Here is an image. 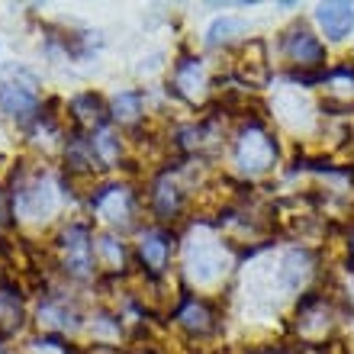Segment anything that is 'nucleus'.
Masks as SVG:
<instances>
[{"label":"nucleus","mask_w":354,"mask_h":354,"mask_svg":"<svg viewBox=\"0 0 354 354\" xmlns=\"http://www.w3.org/2000/svg\"><path fill=\"white\" fill-rule=\"evenodd\" d=\"M0 110L13 116V120L26 122L36 116L39 110V81L36 75H29L26 68H13L7 81L0 84Z\"/></svg>","instance_id":"obj_1"},{"label":"nucleus","mask_w":354,"mask_h":354,"mask_svg":"<svg viewBox=\"0 0 354 354\" xmlns=\"http://www.w3.org/2000/svg\"><path fill=\"white\" fill-rule=\"evenodd\" d=\"M13 209L23 219H48L58 209V187L48 177H29L13 194Z\"/></svg>","instance_id":"obj_2"},{"label":"nucleus","mask_w":354,"mask_h":354,"mask_svg":"<svg viewBox=\"0 0 354 354\" xmlns=\"http://www.w3.org/2000/svg\"><path fill=\"white\" fill-rule=\"evenodd\" d=\"M187 274L194 283L206 287V283H216V280L225 274V254L219 248L216 239L209 235H200L187 245Z\"/></svg>","instance_id":"obj_3"},{"label":"nucleus","mask_w":354,"mask_h":354,"mask_svg":"<svg viewBox=\"0 0 354 354\" xmlns=\"http://www.w3.org/2000/svg\"><path fill=\"white\" fill-rule=\"evenodd\" d=\"M274 142L264 136L261 129H245L242 139H239V149H235V161L242 165L245 174H261L274 165Z\"/></svg>","instance_id":"obj_4"},{"label":"nucleus","mask_w":354,"mask_h":354,"mask_svg":"<svg viewBox=\"0 0 354 354\" xmlns=\"http://www.w3.org/2000/svg\"><path fill=\"white\" fill-rule=\"evenodd\" d=\"M62 252H65V270H71L75 277H87L93 264V248H91V235L84 225H71L62 235Z\"/></svg>","instance_id":"obj_5"},{"label":"nucleus","mask_w":354,"mask_h":354,"mask_svg":"<svg viewBox=\"0 0 354 354\" xmlns=\"http://www.w3.org/2000/svg\"><path fill=\"white\" fill-rule=\"evenodd\" d=\"M283 52H287L293 62L299 65H322L326 62V48L313 32L306 29H293L287 39H283Z\"/></svg>","instance_id":"obj_6"},{"label":"nucleus","mask_w":354,"mask_h":354,"mask_svg":"<svg viewBox=\"0 0 354 354\" xmlns=\"http://www.w3.org/2000/svg\"><path fill=\"white\" fill-rule=\"evenodd\" d=\"M316 19L328 39H345L354 29V7L351 3H322L316 10Z\"/></svg>","instance_id":"obj_7"},{"label":"nucleus","mask_w":354,"mask_h":354,"mask_svg":"<svg viewBox=\"0 0 354 354\" xmlns=\"http://www.w3.org/2000/svg\"><path fill=\"white\" fill-rule=\"evenodd\" d=\"M93 206L100 209V216H106L110 223H129V213H132V203H129V194L120 190V187H113V190H103Z\"/></svg>","instance_id":"obj_8"},{"label":"nucleus","mask_w":354,"mask_h":354,"mask_svg":"<svg viewBox=\"0 0 354 354\" xmlns=\"http://www.w3.org/2000/svg\"><path fill=\"white\" fill-rule=\"evenodd\" d=\"M168 239L161 232H145L142 235V245H139V254H142V261L149 264V270H155L158 274L165 264H168Z\"/></svg>","instance_id":"obj_9"},{"label":"nucleus","mask_w":354,"mask_h":354,"mask_svg":"<svg viewBox=\"0 0 354 354\" xmlns=\"http://www.w3.org/2000/svg\"><path fill=\"white\" fill-rule=\"evenodd\" d=\"M309 277V254L306 252H290L280 261V283L287 290H297Z\"/></svg>","instance_id":"obj_10"},{"label":"nucleus","mask_w":354,"mask_h":354,"mask_svg":"<svg viewBox=\"0 0 354 354\" xmlns=\"http://www.w3.org/2000/svg\"><path fill=\"white\" fill-rule=\"evenodd\" d=\"M71 113H75V120L84 126V129H100L103 120H106V113H103L100 100L93 97V93H84V97H77L71 103Z\"/></svg>","instance_id":"obj_11"},{"label":"nucleus","mask_w":354,"mask_h":354,"mask_svg":"<svg viewBox=\"0 0 354 354\" xmlns=\"http://www.w3.org/2000/svg\"><path fill=\"white\" fill-rule=\"evenodd\" d=\"M203 65L200 62H184V65L177 68V77H174V87L180 93H187V97H194V93H200V87H203Z\"/></svg>","instance_id":"obj_12"},{"label":"nucleus","mask_w":354,"mask_h":354,"mask_svg":"<svg viewBox=\"0 0 354 354\" xmlns=\"http://www.w3.org/2000/svg\"><path fill=\"white\" fill-rule=\"evenodd\" d=\"M23 322V306H19L17 293H10V290H0V326L7 328H19Z\"/></svg>","instance_id":"obj_13"},{"label":"nucleus","mask_w":354,"mask_h":354,"mask_svg":"<svg viewBox=\"0 0 354 354\" xmlns=\"http://www.w3.org/2000/svg\"><path fill=\"white\" fill-rule=\"evenodd\" d=\"M232 32H245V23H242V19H235V17H223V19H216L213 26H209L206 42H209V46L229 42V39H232Z\"/></svg>","instance_id":"obj_14"},{"label":"nucleus","mask_w":354,"mask_h":354,"mask_svg":"<svg viewBox=\"0 0 354 354\" xmlns=\"http://www.w3.org/2000/svg\"><path fill=\"white\" fill-rule=\"evenodd\" d=\"M139 113H142V93L129 91V93H120V97L113 100V116H116V120L132 122Z\"/></svg>","instance_id":"obj_15"},{"label":"nucleus","mask_w":354,"mask_h":354,"mask_svg":"<svg viewBox=\"0 0 354 354\" xmlns=\"http://www.w3.org/2000/svg\"><path fill=\"white\" fill-rule=\"evenodd\" d=\"M155 209H158L165 219H171V216L177 213V190H174V184H158V190H155Z\"/></svg>","instance_id":"obj_16"},{"label":"nucleus","mask_w":354,"mask_h":354,"mask_svg":"<svg viewBox=\"0 0 354 354\" xmlns=\"http://www.w3.org/2000/svg\"><path fill=\"white\" fill-rule=\"evenodd\" d=\"M180 319H184L187 328H196V332H206V328H209V313H206L203 303H190V306L180 313Z\"/></svg>","instance_id":"obj_17"},{"label":"nucleus","mask_w":354,"mask_h":354,"mask_svg":"<svg viewBox=\"0 0 354 354\" xmlns=\"http://www.w3.org/2000/svg\"><path fill=\"white\" fill-rule=\"evenodd\" d=\"M97 248H100L103 258L110 261V268H122V245L116 242V239H110V235H106V239H100V242H97Z\"/></svg>","instance_id":"obj_18"},{"label":"nucleus","mask_w":354,"mask_h":354,"mask_svg":"<svg viewBox=\"0 0 354 354\" xmlns=\"http://www.w3.org/2000/svg\"><path fill=\"white\" fill-rule=\"evenodd\" d=\"M351 248H354V245H351Z\"/></svg>","instance_id":"obj_19"}]
</instances>
